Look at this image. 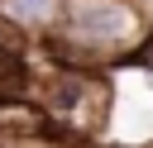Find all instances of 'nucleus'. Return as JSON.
I'll use <instances>...</instances> for the list:
<instances>
[{"label":"nucleus","mask_w":153,"mask_h":148,"mask_svg":"<svg viewBox=\"0 0 153 148\" xmlns=\"http://www.w3.org/2000/svg\"><path fill=\"white\" fill-rule=\"evenodd\" d=\"M153 29L148 0H67L62 33L43 48L53 62L115 72L120 62H134Z\"/></svg>","instance_id":"f257e3e1"},{"label":"nucleus","mask_w":153,"mask_h":148,"mask_svg":"<svg viewBox=\"0 0 153 148\" xmlns=\"http://www.w3.org/2000/svg\"><path fill=\"white\" fill-rule=\"evenodd\" d=\"M24 95H33L48 110L53 129L67 143H100V138H110V115H115V81H110V72L53 62L43 72H24Z\"/></svg>","instance_id":"f03ea898"},{"label":"nucleus","mask_w":153,"mask_h":148,"mask_svg":"<svg viewBox=\"0 0 153 148\" xmlns=\"http://www.w3.org/2000/svg\"><path fill=\"white\" fill-rule=\"evenodd\" d=\"M67 19V0H0V24L14 33V43L29 48H48L62 33Z\"/></svg>","instance_id":"7ed1b4c3"},{"label":"nucleus","mask_w":153,"mask_h":148,"mask_svg":"<svg viewBox=\"0 0 153 148\" xmlns=\"http://www.w3.org/2000/svg\"><path fill=\"white\" fill-rule=\"evenodd\" d=\"M24 72H29V62L19 53L0 48V95H24Z\"/></svg>","instance_id":"20e7f679"},{"label":"nucleus","mask_w":153,"mask_h":148,"mask_svg":"<svg viewBox=\"0 0 153 148\" xmlns=\"http://www.w3.org/2000/svg\"><path fill=\"white\" fill-rule=\"evenodd\" d=\"M134 62H139V67H148V72H153V29H148V38H143V48H139V53H134Z\"/></svg>","instance_id":"39448f33"},{"label":"nucleus","mask_w":153,"mask_h":148,"mask_svg":"<svg viewBox=\"0 0 153 148\" xmlns=\"http://www.w3.org/2000/svg\"><path fill=\"white\" fill-rule=\"evenodd\" d=\"M67 148H100V143H67Z\"/></svg>","instance_id":"423d86ee"},{"label":"nucleus","mask_w":153,"mask_h":148,"mask_svg":"<svg viewBox=\"0 0 153 148\" xmlns=\"http://www.w3.org/2000/svg\"><path fill=\"white\" fill-rule=\"evenodd\" d=\"M148 10H153V0H148Z\"/></svg>","instance_id":"0eeeda50"}]
</instances>
